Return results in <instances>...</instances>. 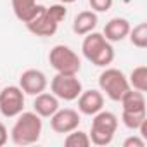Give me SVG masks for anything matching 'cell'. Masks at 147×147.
Listing matches in <instances>:
<instances>
[{"mask_svg":"<svg viewBox=\"0 0 147 147\" xmlns=\"http://www.w3.org/2000/svg\"><path fill=\"white\" fill-rule=\"evenodd\" d=\"M145 118H147L145 111H123L121 113V121L128 130H137Z\"/></svg>","mask_w":147,"mask_h":147,"instance_id":"20","label":"cell"},{"mask_svg":"<svg viewBox=\"0 0 147 147\" xmlns=\"http://www.w3.org/2000/svg\"><path fill=\"white\" fill-rule=\"evenodd\" d=\"M47 12H49V16L54 19V21H57L59 24L66 19V16H67V9H66V4H55V5H50V7H47Z\"/></svg>","mask_w":147,"mask_h":147,"instance_id":"21","label":"cell"},{"mask_svg":"<svg viewBox=\"0 0 147 147\" xmlns=\"http://www.w3.org/2000/svg\"><path fill=\"white\" fill-rule=\"evenodd\" d=\"M57 109H59V99H57L54 94L42 92V94L35 95L33 111H35L40 118H50Z\"/></svg>","mask_w":147,"mask_h":147,"instance_id":"12","label":"cell"},{"mask_svg":"<svg viewBox=\"0 0 147 147\" xmlns=\"http://www.w3.org/2000/svg\"><path fill=\"white\" fill-rule=\"evenodd\" d=\"M24 109V92L16 87L9 85L0 90V113L5 118H16Z\"/></svg>","mask_w":147,"mask_h":147,"instance_id":"7","label":"cell"},{"mask_svg":"<svg viewBox=\"0 0 147 147\" xmlns=\"http://www.w3.org/2000/svg\"><path fill=\"white\" fill-rule=\"evenodd\" d=\"M130 33V23L125 18H113L109 23H106L104 28V36L109 42H121L128 36Z\"/></svg>","mask_w":147,"mask_h":147,"instance_id":"13","label":"cell"},{"mask_svg":"<svg viewBox=\"0 0 147 147\" xmlns=\"http://www.w3.org/2000/svg\"><path fill=\"white\" fill-rule=\"evenodd\" d=\"M123 147H145V140L138 135H131V137L125 138Z\"/></svg>","mask_w":147,"mask_h":147,"instance_id":"23","label":"cell"},{"mask_svg":"<svg viewBox=\"0 0 147 147\" xmlns=\"http://www.w3.org/2000/svg\"><path fill=\"white\" fill-rule=\"evenodd\" d=\"M128 83H130V88H135L138 92H145L147 90V67L145 66L135 67L128 76Z\"/></svg>","mask_w":147,"mask_h":147,"instance_id":"17","label":"cell"},{"mask_svg":"<svg viewBox=\"0 0 147 147\" xmlns=\"http://www.w3.org/2000/svg\"><path fill=\"white\" fill-rule=\"evenodd\" d=\"M16 118L18 119L11 130V140L16 145L36 144L42 135V118L35 111H23Z\"/></svg>","mask_w":147,"mask_h":147,"instance_id":"2","label":"cell"},{"mask_svg":"<svg viewBox=\"0 0 147 147\" xmlns=\"http://www.w3.org/2000/svg\"><path fill=\"white\" fill-rule=\"evenodd\" d=\"M94 12H107L113 7V0H88Z\"/></svg>","mask_w":147,"mask_h":147,"instance_id":"22","label":"cell"},{"mask_svg":"<svg viewBox=\"0 0 147 147\" xmlns=\"http://www.w3.org/2000/svg\"><path fill=\"white\" fill-rule=\"evenodd\" d=\"M99 18L97 12L94 11H82L80 14H76L75 21H73V31H75L78 36H85L87 33L94 31L97 28Z\"/></svg>","mask_w":147,"mask_h":147,"instance_id":"14","label":"cell"},{"mask_svg":"<svg viewBox=\"0 0 147 147\" xmlns=\"http://www.w3.org/2000/svg\"><path fill=\"white\" fill-rule=\"evenodd\" d=\"M12 2V11L14 16L21 23H28L43 5L36 4V0H11Z\"/></svg>","mask_w":147,"mask_h":147,"instance_id":"15","label":"cell"},{"mask_svg":"<svg viewBox=\"0 0 147 147\" xmlns=\"http://www.w3.org/2000/svg\"><path fill=\"white\" fill-rule=\"evenodd\" d=\"M47 76L45 73L40 69H26L23 75L19 76V88L26 94V95H38L42 92H45L47 88Z\"/></svg>","mask_w":147,"mask_h":147,"instance_id":"10","label":"cell"},{"mask_svg":"<svg viewBox=\"0 0 147 147\" xmlns=\"http://www.w3.org/2000/svg\"><path fill=\"white\" fill-rule=\"evenodd\" d=\"M76 100H78V111L85 116H94L104 107V95L99 90H82Z\"/></svg>","mask_w":147,"mask_h":147,"instance_id":"11","label":"cell"},{"mask_svg":"<svg viewBox=\"0 0 147 147\" xmlns=\"http://www.w3.org/2000/svg\"><path fill=\"white\" fill-rule=\"evenodd\" d=\"M99 87H100V92H104L114 102H119L121 97L130 90L128 78L125 76V73L121 69H116V67H106L100 73Z\"/></svg>","mask_w":147,"mask_h":147,"instance_id":"4","label":"cell"},{"mask_svg":"<svg viewBox=\"0 0 147 147\" xmlns=\"http://www.w3.org/2000/svg\"><path fill=\"white\" fill-rule=\"evenodd\" d=\"M82 123L80 113L75 109H57L52 116H50V128L55 133H69L73 130H76Z\"/></svg>","mask_w":147,"mask_h":147,"instance_id":"8","label":"cell"},{"mask_svg":"<svg viewBox=\"0 0 147 147\" xmlns=\"http://www.w3.org/2000/svg\"><path fill=\"white\" fill-rule=\"evenodd\" d=\"M7 140H9V131H7L5 125L0 121V147L5 145V144H7Z\"/></svg>","mask_w":147,"mask_h":147,"instance_id":"24","label":"cell"},{"mask_svg":"<svg viewBox=\"0 0 147 147\" xmlns=\"http://www.w3.org/2000/svg\"><path fill=\"white\" fill-rule=\"evenodd\" d=\"M73 2H76V0H61V4H73Z\"/></svg>","mask_w":147,"mask_h":147,"instance_id":"25","label":"cell"},{"mask_svg":"<svg viewBox=\"0 0 147 147\" xmlns=\"http://www.w3.org/2000/svg\"><path fill=\"white\" fill-rule=\"evenodd\" d=\"M121 107L123 111H145V97L144 92H138L135 88H130L121 97Z\"/></svg>","mask_w":147,"mask_h":147,"instance_id":"16","label":"cell"},{"mask_svg":"<svg viewBox=\"0 0 147 147\" xmlns=\"http://www.w3.org/2000/svg\"><path fill=\"white\" fill-rule=\"evenodd\" d=\"M50 66L61 75H78L82 69V61L78 54L67 45H55L49 52Z\"/></svg>","mask_w":147,"mask_h":147,"instance_id":"5","label":"cell"},{"mask_svg":"<svg viewBox=\"0 0 147 147\" xmlns=\"http://www.w3.org/2000/svg\"><path fill=\"white\" fill-rule=\"evenodd\" d=\"M82 52L88 62L99 67H106L114 61V49L102 33L90 31L85 35L82 43Z\"/></svg>","mask_w":147,"mask_h":147,"instance_id":"1","label":"cell"},{"mask_svg":"<svg viewBox=\"0 0 147 147\" xmlns=\"http://www.w3.org/2000/svg\"><path fill=\"white\" fill-rule=\"evenodd\" d=\"M24 24H26L28 31L33 33V35H36V36H52V35L57 31V28H59V23L54 21V19L49 16L45 5H43L28 23H24Z\"/></svg>","mask_w":147,"mask_h":147,"instance_id":"9","label":"cell"},{"mask_svg":"<svg viewBox=\"0 0 147 147\" xmlns=\"http://www.w3.org/2000/svg\"><path fill=\"white\" fill-rule=\"evenodd\" d=\"M118 130V116L111 111H99L94 114L92 130L88 133L90 142L95 145H109Z\"/></svg>","mask_w":147,"mask_h":147,"instance_id":"3","label":"cell"},{"mask_svg":"<svg viewBox=\"0 0 147 147\" xmlns=\"http://www.w3.org/2000/svg\"><path fill=\"white\" fill-rule=\"evenodd\" d=\"M82 90L83 87L76 75H61V73H57L50 82V92L57 99L66 100V102L76 100Z\"/></svg>","mask_w":147,"mask_h":147,"instance_id":"6","label":"cell"},{"mask_svg":"<svg viewBox=\"0 0 147 147\" xmlns=\"http://www.w3.org/2000/svg\"><path fill=\"white\" fill-rule=\"evenodd\" d=\"M128 36H130L131 45H135L137 49H145L147 47V23H140L133 26V30L130 28Z\"/></svg>","mask_w":147,"mask_h":147,"instance_id":"19","label":"cell"},{"mask_svg":"<svg viewBox=\"0 0 147 147\" xmlns=\"http://www.w3.org/2000/svg\"><path fill=\"white\" fill-rule=\"evenodd\" d=\"M90 144L92 142H90L88 133H85V131H82L78 128L69 131L66 135V138H64V145L66 147H88Z\"/></svg>","mask_w":147,"mask_h":147,"instance_id":"18","label":"cell"}]
</instances>
